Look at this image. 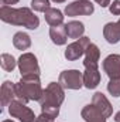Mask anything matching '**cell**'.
<instances>
[{"label":"cell","mask_w":120,"mask_h":122,"mask_svg":"<svg viewBox=\"0 0 120 122\" xmlns=\"http://www.w3.org/2000/svg\"><path fill=\"white\" fill-rule=\"evenodd\" d=\"M65 27H66V33H68V37H69V38L78 40V38L83 37V33H85V26H83V23L76 21V20H72V21L66 23Z\"/></svg>","instance_id":"17"},{"label":"cell","mask_w":120,"mask_h":122,"mask_svg":"<svg viewBox=\"0 0 120 122\" xmlns=\"http://www.w3.org/2000/svg\"><path fill=\"white\" fill-rule=\"evenodd\" d=\"M81 117L86 122H106V118L102 115V112L93 104L83 107V109L81 111Z\"/></svg>","instance_id":"14"},{"label":"cell","mask_w":120,"mask_h":122,"mask_svg":"<svg viewBox=\"0 0 120 122\" xmlns=\"http://www.w3.org/2000/svg\"><path fill=\"white\" fill-rule=\"evenodd\" d=\"M103 70L107 74L110 80L120 78V56L119 54H110L103 60Z\"/></svg>","instance_id":"9"},{"label":"cell","mask_w":120,"mask_h":122,"mask_svg":"<svg viewBox=\"0 0 120 122\" xmlns=\"http://www.w3.org/2000/svg\"><path fill=\"white\" fill-rule=\"evenodd\" d=\"M58 82L64 90H81L83 87V74L78 70H65L60 74Z\"/></svg>","instance_id":"4"},{"label":"cell","mask_w":120,"mask_h":122,"mask_svg":"<svg viewBox=\"0 0 120 122\" xmlns=\"http://www.w3.org/2000/svg\"><path fill=\"white\" fill-rule=\"evenodd\" d=\"M13 44L17 50H28L31 46V38L27 33H23V31H18L13 36Z\"/></svg>","instance_id":"19"},{"label":"cell","mask_w":120,"mask_h":122,"mask_svg":"<svg viewBox=\"0 0 120 122\" xmlns=\"http://www.w3.org/2000/svg\"><path fill=\"white\" fill-rule=\"evenodd\" d=\"M65 99V91L60 82H50L40 98V107H60Z\"/></svg>","instance_id":"3"},{"label":"cell","mask_w":120,"mask_h":122,"mask_svg":"<svg viewBox=\"0 0 120 122\" xmlns=\"http://www.w3.org/2000/svg\"><path fill=\"white\" fill-rule=\"evenodd\" d=\"M0 65H1V68H3L4 71L11 72V71L16 68L17 61H16V58H14L11 54L4 53V54H1V57H0Z\"/></svg>","instance_id":"20"},{"label":"cell","mask_w":120,"mask_h":122,"mask_svg":"<svg viewBox=\"0 0 120 122\" xmlns=\"http://www.w3.org/2000/svg\"><path fill=\"white\" fill-rule=\"evenodd\" d=\"M100 82V72L97 68H85L83 72V87L88 90H95Z\"/></svg>","instance_id":"15"},{"label":"cell","mask_w":120,"mask_h":122,"mask_svg":"<svg viewBox=\"0 0 120 122\" xmlns=\"http://www.w3.org/2000/svg\"><path fill=\"white\" fill-rule=\"evenodd\" d=\"M50 38L52 40V43L54 44H57V46H64V44H66V41H68V33H66V27L64 26V24H61V26H52L51 29H50Z\"/></svg>","instance_id":"16"},{"label":"cell","mask_w":120,"mask_h":122,"mask_svg":"<svg viewBox=\"0 0 120 122\" xmlns=\"http://www.w3.org/2000/svg\"><path fill=\"white\" fill-rule=\"evenodd\" d=\"M20 0H1V4L3 6H9V7H11L13 4H17Z\"/></svg>","instance_id":"26"},{"label":"cell","mask_w":120,"mask_h":122,"mask_svg":"<svg viewBox=\"0 0 120 122\" xmlns=\"http://www.w3.org/2000/svg\"><path fill=\"white\" fill-rule=\"evenodd\" d=\"M45 21L52 27V26H61L64 23V14L62 11L58 9H54V7H50L45 13Z\"/></svg>","instance_id":"18"},{"label":"cell","mask_w":120,"mask_h":122,"mask_svg":"<svg viewBox=\"0 0 120 122\" xmlns=\"http://www.w3.org/2000/svg\"><path fill=\"white\" fill-rule=\"evenodd\" d=\"M99 58H100V50L96 44L90 43L85 51V60H83V65L85 68H97L99 64Z\"/></svg>","instance_id":"12"},{"label":"cell","mask_w":120,"mask_h":122,"mask_svg":"<svg viewBox=\"0 0 120 122\" xmlns=\"http://www.w3.org/2000/svg\"><path fill=\"white\" fill-rule=\"evenodd\" d=\"M115 122H120V111L116 112V115H115Z\"/></svg>","instance_id":"28"},{"label":"cell","mask_w":120,"mask_h":122,"mask_svg":"<svg viewBox=\"0 0 120 122\" xmlns=\"http://www.w3.org/2000/svg\"><path fill=\"white\" fill-rule=\"evenodd\" d=\"M37 122H54V117H51L50 114L41 112V115L37 117Z\"/></svg>","instance_id":"25"},{"label":"cell","mask_w":120,"mask_h":122,"mask_svg":"<svg viewBox=\"0 0 120 122\" xmlns=\"http://www.w3.org/2000/svg\"><path fill=\"white\" fill-rule=\"evenodd\" d=\"M95 11V6L89 0H75L65 7V14L69 17L76 16H90Z\"/></svg>","instance_id":"8"},{"label":"cell","mask_w":120,"mask_h":122,"mask_svg":"<svg viewBox=\"0 0 120 122\" xmlns=\"http://www.w3.org/2000/svg\"><path fill=\"white\" fill-rule=\"evenodd\" d=\"M107 91L112 97H116L119 98L120 97V78H113L109 81L107 84Z\"/></svg>","instance_id":"21"},{"label":"cell","mask_w":120,"mask_h":122,"mask_svg":"<svg viewBox=\"0 0 120 122\" xmlns=\"http://www.w3.org/2000/svg\"><path fill=\"white\" fill-rule=\"evenodd\" d=\"M52 1H54V3H64L65 0H52Z\"/></svg>","instance_id":"29"},{"label":"cell","mask_w":120,"mask_h":122,"mask_svg":"<svg viewBox=\"0 0 120 122\" xmlns=\"http://www.w3.org/2000/svg\"><path fill=\"white\" fill-rule=\"evenodd\" d=\"M109 10L113 16H120V0H113V3H110Z\"/></svg>","instance_id":"24"},{"label":"cell","mask_w":120,"mask_h":122,"mask_svg":"<svg viewBox=\"0 0 120 122\" xmlns=\"http://www.w3.org/2000/svg\"><path fill=\"white\" fill-rule=\"evenodd\" d=\"M89 44H90V40L88 37H81V38H78L76 41L71 43V44L66 47V50H65V53H64L65 58L68 61L79 60V58L85 54V51H86V48H88Z\"/></svg>","instance_id":"7"},{"label":"cell","mask_w":120,"mask_h":122,"mask_svg":"<svg viewBox=\"0 0 120 122\" xmlns=\"http://www.w3.org/2000/svg\"><path fill=\"white\" fill-rule=\"evenodd\" d=\"M103 37L109 44H117L120 41V19L116 23H107L103 27Z\"/></svg>","instance_id":"13"},{"label":"cell","mask_w":120,"mask_h":122,"mask_svg":"<svg viewBox=\"0 0 120 122\" xmlns=\"http://www.w3.org/2000/svg\"><path fill=\"white\" fill-rule=\"evenodd\" d=\"M31 9L45 13L50 9V0H31Z\"/></svg>","instance_id":"22"},{"label":"cell","mask_w":120,"mask_h":122,"mask_svg":"<svg viewBox=\"0 0 120 122\" xmlns=\"http://www.w3.org/2000/svg\"><path fill=\"white\" fill-rule=\"evenodd\" d=\"M92 104L102 112V115L105 118H110L112 114H113V107L112 104L109 102V99L102 94V92H96L93 97H92Z\"/></svg>","instance_id":"10"},{"label":"cell","mask_w":120,"mask_h":122,"mask_svg":"<svg viewBox=\"0 0 120 122\" xmlns=\"http://www.w3.org/2000/svg\"><path fill=\"white\" fill-rule=\"evenodd\" d=\"M42 92L40 75H24L16 84V98L23 104H27L28 101H40Z\"/></svg>","instance_id":"2"},{"label":"cell","mask_w":120,"mask_h":122,"mask_svg":"<svg viewBox=\"0 0 120 122\" xmlns=\"http://www.w3.org/2000/svg\"><path fill=\"white\" fill-rule=\"evenodd\" d=\"M21 77L24 75H40V65L37 57L32 53H23L17 61Z\"/></svg>","instance_id":"6"},{"label":"cell","mask_w":120,"mask_h":122,"mask_svg":"<svg viewBox=\"0 0 120 122\" xmlns=\"http://www.w3.org/2000/svg\"><path fill=\"white\" fill-rule=\"evenodd\" d=\"M100 7H107V6H110V3H112V0H95Z\"/></svg>","instance_id":"27"},{"label":"cell","mask_w":120,"mask_h":122,"mask_svg":"<svg viewBox=\"0 0 120 122\" xmlns=\"http://www.w3.org/2000/svg\"><path fill=\"white\" fill-rule=\"evenodd\" d=\"M1 122H14V121H11V119H4V121H1Z\"/></svg>","instance_id":"30"},{"label":"cell","mask_w":120,"mask_h":122,"mask_svg":"<svg viewBox=\"0 0 120 122\" xmlns=\"http://www.w3.org/2000/svg\"><path fill=\"white\" fill-rule=\"evenodd\" d=\"M9 114L13 118H17L20 122H37V117L34 115V112L18 99H14L9 105Z\"/></svg>","instance_id":"5"},{"label":"cell","mask_w":120,"mask_h":122,"mask_svg":"<svg viewBox=\"0 0 120 122\" xmlns=\"http://www.w3.org/2000/svg\"><path fill=\"white\" fill-rule=\"evenodd\" d=\"M41 112L50 114L51 117L57 118L60 115V107H41Z\"/></svg>","instance_id":"23"},{"label":"cell","mask_w":120,"mask_h":122,"mask_svg":"<svg viewBox=\"0 0 120 122\" xmlns=\"http://www.w3.org/2000/svg\"><path fill=\"white\" fill-rule=\"evenodd\" d=\"M0 19L11 26H23L28 30H35L40 26V19L28 7L13 9L9 6L0 7Z\"/></svg>","instance_id":"1"},{"label":"cell","mask_w":120,"mask_h":122,"mask_svg":"<svg viewBox=\"0 0 120 122\" xmlns=\"http://www.w3.org/2000/svg\"><path fill=\"white\" fill-rule=\"evenodd\" d=\"M0 99L1 107H9L16 99V84L11 81H4L0 88Z\"/></svg>","instance_id":"11"}]
</instances>
